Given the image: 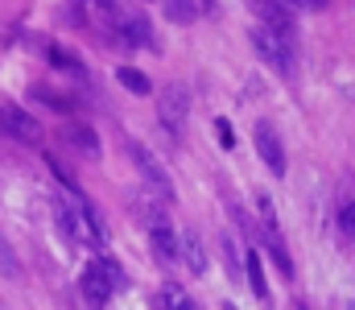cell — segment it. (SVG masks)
Here are the masks:
<instances>
[{"mask_svg": "<svg viewBox=\"0 0 355 310\" xmlns=\"http://www.w3.org/2000/svg\"><path fill=\"white\" fill-rule=\"evenodd\" d=\"M116 286H120V269L107 257H91L87 265H83V273H79V290H83V298H87L91 307H107V298L116 294Z\"/></svg>", "mask_w": 355, "mask_h": 310, "instance_id": "obj_1", "label": "cell"}, {"mask_svg": "<svg viewBox=\"0 0 355 310\" xmlns=\"http://www.w3.org/2000/svg\"><path fill=\"white\" fill-rule=\"evenodd\" d=\"M248 37H252L257 54L265 58L272 71L293 75V67H297V58H293V37H285V33H277V29H268V25H252Z\"/></svg>", "mask_w": 355, "mask_h": 310, "instance_id": "obj_2", "label": "cell"}, {"mask_svg": "<svg viewBox=\"0 0 355 310\" xmlns=\"http://www.w3.org/2000/svg\"><path fill=\"white\" fill-rule=\"evenodd\" d=\"M128 153H132V162H137V170H141V178H145V191L149 195H157V199H166V203H174V182H170V174L157 166V157L145 149V145H128Z\"/></svg>", "mask_w": 355, "mask_h": 310, "instance_id": "obj_3", "label": "cell"}, {"mask_svg": "<svg viewBox=\"0 0 355 310\" xmlns=\"http://www.w3.org/2000/svg\"><path fill=\"white\" fill-rule=\"evenodd\" d=\"M79 8H83V21H87L91 29H99L103 37H116L120 46H128V42H124V33H120L124 12L116 8V0H79Z\"/></svg>", "mask_w": 355, "mask_h": 310, "instance_id": "obj_4", "label": "cell"}, {"mask_svg": "<svg viewBox=\"0 0 355 310\" xmlns=\"http://www.w3.org/2000/svg\"><path fill=\"white\" fill-rule=\"evenodd\" d=\"M0 132L12 137V141H25V145L42 141V124H37L29 112H21L17 103H4V107H0Z\"/></svg>", "mask_w": 355, "mask_h": 310, "instance_id": "obj_5", "label": "cell"}, {"mask_svg": "<svg viewBox=\"0 0 355 310\" xmlns=\"http://www.w3.org/2000/svg\"><path fill=\"white\" fill-rule=\"evenodd\" d=\"M248 8H252L257 25H268V29L293 37V21H297V12L285 8V0H248Z\"/></svg>", "mask_w": 355, "mask_h": 310, "instance_id": "obj_6", "label": "cell"}, {"mask_svg": "<svg viewBox=\"0 0 355 310\" xmlns=\"http://www.w3.org/2000/svg\"><path fill=\"white\" fill-rule=\"evenodd\" d=\"M261 232H265L272 265L289 277V273H293V261H289V252H285V240H281V232H277V215H272V203H268V199H261Z\"/></svg>", "mask_w": 355, "mask_h": 310, "instance_id": "obj_7", "label": "cell"}, {"mask_svg": "<svg viewBox=\"0 0 355 310\" xmlns=\"http://www.w3.org/2000/svg\"><path fill=\"white\" fill-rule=\"evenodd\" d=\"M186 112H190V100H186V92L170 83V87H162V96H157V116H162V124L178 132L182 124H186Z\"/></svg>", "mask_w": 355, "mask_h": 310, "instance_id": "obj_8", "label": "cell"}, {"mask_svg": "<svg viewBox=\"0 0 355 310\" xmlns=\"http://www.w3.org/2000/svg\"><path fill=\"white\" fill-rule=\"evenodd\" d=\"M257 149H261V157H265V166L272 174H285V149H281V137H277V128L268 124V120H257Z\"/></svg>", "mask_w": 355, "mask_h": 310, "instance_id": "obj_9", "label": "cell"}, {"mask_svg": "<svg viewBox=\"0 0 355 310\" xmlns=\"http://www.w3.org/2000/svg\"><path fill=\"white\" fill-rule=\"evenodd\" d=\"M62 141H67L79 157H87V162H95V157H99V137H95V128H91V124H83V120L62 124Z\"/></svg>", "mask_w": 355, "mask_h": 310, "instance_id": "obj_10", "label": "cell"}, {"mask_svg": "<svg viewBox=\"0 0 355 310\" xmlns=\"http://www.w3.org/2000/svg\"><path fill=\"white\" fill-rule=\"evenodd\" d=\"M120 33H124L128 46H153V25H149V17H141V12L124 17V21H120Z\"/></svg>", "mask_w": 355, "mask_h": 310, "instance_id": "obj_11", "label": "cell"}, {"mask_svg": "<svg viewBox=\"0 0 355 310\" xmlns=\"http://www.w3.org/2000/svg\"><path fill=\"white\" fill-rule=\"evenodd\" d=\"M149 244H153V252L162 257V261H178V236L170 223H153L149 227Z\"/></svg>", "mask_w": 355, "mask_h": 310, "instance_id": "obj_12", "label": "cell"}, {"mask_svg": "<svg viewBox=\"0 0 355 310\" xmlns=\"http://www.w3.org/2000/svg\"><path fill=\"white\" fill-rule=\"evenodd\" d=\"M46 62H54L58 71H67L75 79H87V67L79 58H71V50H62V46H46Z\"/></svg>", "mask_w": 355, "mask_h": 310, "instance_id": "obj_13", "label": "cell"}, {"mask_svg": "<svg viewBox=\"0 0 355 310\" xmlns=\"http://www.w3.org/2000/svg\"><path fill=\"white\" fill-rule=\"evenodd\" d=\"M178 252L186 257V265H190L194 273H202V269H207V257H202V244H198V236H194V232H182V236H178Z\"/></svg>", "mask_w": 355, "mask_h": 310, "instance_id": "obj_14", "label": "cell"}, {"mask_svg": "<svg viewBox=\"0 0 355 310\" xmlns=\"http://www.w3.org/2000/svg\"><path fill=\"white\" fill-rule=\"evenodd\" d=\"M244 269H248V286H252V294H257V298H268L265 273H261V252H257L252 244L244 248Z\"/></svg>", "mask_w": 355, "mask_h": 310, "instance_id": "obj_15", "label": "cell"}, {"mask_svg": "<svg viewBox=\"0 0 355 310\" xmlns=\"http://www.w3.org/2000/svg\"><path fill=\"white\" fill-rule=\"evenodd\" d=\"M116 79H120L132 96H149V87H153V83H149V75H141L137 67H120V71H116Z\"/></svg>", "mask_w": 355, "mask_h": 310, "instance_id": "obj_16", "label": "cell"}, {"mask_svg": "<svg viewBox=\"0 0 355 310\" xmlns=\"http://www.w3.org/2000/svg\"><path fill=\"white\" fill-rule=\"evenodd\" d=\"M29 92H33V100H37V103H46V107H54V112H67V116L75 112V103H71V100H62L58 92H46L42 83H37V87H29Z\"/></svg>", "mask_w": 355, "mask_h": 310, "instance_id": "obj_17", "label": "cell"}, {"mask_svg": "<svg viewBox=\"0 0 355 310\" xmlns=\"http://www.w3.org/2000/svg\"><path fill=\"white\" fill-rule=\"evenodd\" d=\"M0 277H21V261H17V252L4 236H0Z\"/></svg>", "mask_w": 355, "mask_h": 310, "instance_id": "obj_18", "label": "cell"}, {"mask_svg": "<svg viewBox=\"0 0 355 310\" xmlns=\"http://www.w3.org/2000/svg\"><path fill=\"white\" fill-rule=\"evenodd\" d=\"M339 236L343 240H355V199H343L339 203Z\"/></svg>", "mask_w": 355, "mask_h": 310, "instance_id": "obj_19", "label": "cell"}, {"mask_svg": "<svg viewBox=\"0 0 355 310\" xmlns=\"http://www.w3.org/2000/svg\"><path fill=\"white\" fill-rule=\"evenodd\" d=\"M166 12H170L174 21H194V17H198V4H194V0H166Z\"/></svg>", "mask_w": 355, "mask_h": 310, "instance_id": "obj_20", "label": "cell"}, {"mask_svg": "<svg viewBox=\"0 0 355 310\" xmlns=\"http://www.w3.org/2000/svg\"><path fill=\"white\" fill-rule=\"evenodd\" d=\"M331 0H285V8H293V12H314V8H327Z\"/></svg>", "mask_w": 355, "mask_h": 310, "instance_id": "obj_21", "label": "cell"}, {"mask_svg": "<svg viewBox=\"0 0 355 310\" xmlns=\"http://www.w3.org/2000/svg\"><path fill=\"white\" fill-rule=\"evenodd\" d=\"M174 310H194V307H190V302H186V298H178V307Z\"/></svg>", "mask_w": 355, "mask_h": 310, "instance_id": "obj_22", "label": "cell"}, {"mask_svg": "<svg viewBox=\"0 0 355 310\" xmlns=\"http://www.w3.org/2000/svg\"><path fill=\"white\" fill-rule=\"evenodd\" d=\"M297 310H310V307H297Z\"/></svg>", "mask_w": 355, "mask_h": 310, "instance_id": "obj_23", "label": "cell"}]
</instances>
